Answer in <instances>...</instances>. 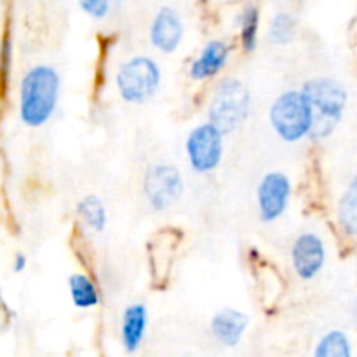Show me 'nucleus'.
<instances>
[{
    "label": "nucleus",
    "mask_w": 357,
    "mask_h": 357,
    "mask_svg": "<svg viewBox=\"0 0 357 357\" xmlns=\"http://www.w3.org/2000/svg\"><path fill=\"white\" fill-rule=\"evenodd\" d=\"M300 91L312 108L314 126L310 139L326 142L345 117L349 107L347 87L331 77H314L307 80Z\"/></svg>",
    "instance_id": "nucleus-2"
},
{
    "label": "nucleus",
    "mask_w": 357,
    "mask_h": 357,
    "mask_svg": "<svg viewBox=\"0 0 357 357\" xmlns=\"http://www.w3.org/2000/svg\"><path fill=\"white\" fill-rule=\"evenodd\" d=\"M142 192L153 213H166L185 194V178L180 167L169 162L152 164L143 174Z\"/></svg>",
    "instance_id": "nucleus-7"
},
{
    "label": "nucleus",
    "mask_w": 357,
    "mask_h": 357,
    "mask_svg": "<svg viewBox=\"0 0 357 357\" xmlns=\"http://www.w3.org/2000/svg\"><path fill=\"white\" fill-rule=\"evenodd\" d=\"M250 328V316L234 307H223L211 316L209 331L218 345L225 349L239 347Z\"/></svg>",
    "instance_id": "nucleus-12"
},
{
    "label": "nucleus",
    "mask_w": 357,
    "mask_h": 357,
    "mask_svg": "<svg viewBox=\"0 0 357 357\" xmlns=\"http://www.w3.org/2000/svg\"><path fill=\"white\" fill-rule=\"evenodd\" d=\"M61 73L49 63L30 66L17 86V119L28 129H40L54 119L61 98Z\"/></svg>",
    "instance_id": "nucleus-1"
},
{
    "label": "nucleus",
    "mask_w": 357,
    "mask_h": 357,
    "mask_svg": "<svg viewBox=\"0 0 357 357\" xmlns=\"http://www.w3.org/2000/svg\"><path fill=\"white\" fill-rule=\"evenodd\" d=\"M114 86L121 101L128 105H146L162 86L159 61L149 54H135L124 59L115 70Z\"/></svg>",
    "instance_id": "nucleus-4"
},
{
    "label": "nucleus",
    "mask_w": 357,
    "mask_h": 357,
    "mask_svg": "<svg viewBox=\"0 0 357 357\" xmlns=\"http://www.w3.org/2000/svg\"><path fill=\"white\" fill-rule=\"evenodd\" d=\"M150 314L149 307L143 302L129 303L121 316V326H119V338L121 345L128 354H136L143 347L149 331Z\"/></svg>",
    "instance_id": "nucleus-13"
},
{
    "label": "nucleus",
    "mask_w": 357,
    "mask_h": 357,
    "mask_svg": "<svg viewBox=\"0 0 357 357\" xmlns=\"http://www.w3.org/2000/svg\"><path fill=\"white\" fill-rule=\"evenodd\" d=\"M274 135L288 145H296L310 138L314 126L312 108L300 89L282 91L274 98L267 112Z\"/></svg>",
    "instance_id": "nucleus-5"
},
{
    "label": "nucleus",
    "mask_w": 357,
    "mask_h": 357,
    "mask_svg": "<svg viewBox=\"0 0 357 357\" xmlns=\"http://www.w3.org/2000/svg\"><path fill=\"white\" fill-rule=\"evenodd\" d=\"M185 38V23L174 7L162 6L153 14L149 26V40L160 54H174Z\"/></svg>",
    "instance_id": "nucleus-10"
},
{
    "label": "nucleus",
    "mask_w": 357,
    "mask_h": 357,
    "mask_svg": "<svg viewBox=\"0 0 357 357\" xmlns=\"http://www.w3.org/2000/svg\"><path fill=\"white\" fill-rule=\"evenodd\" d=\"M28 267V258L24 253H16L13 260V271L14 274H23Z\"/></svg>",
    "instance_id": "nucleus-21"
},
{
    "label": "nucleus",
    "mask_w": 357,
    "mask_h": 357,
    "mask_svg": "<svg viewBox=\"0 0 357 357\" xmlns=\"http://www.w3.org/2000/svg\"><path fill=\"white\" fill-rule=\"evenodd\" d=\"M77 3L86 16L94 21H101L110 14L114 0H77Z\"/></svg>",
    "instance_id": "nucleus-20"
},
{
    "label": "nucleus",
    "mask_w": 357,
    "mask_h": 357,
    "mask_svg": "<svg viewBox=\"0 0 357 357\" xmlns=\"http://www.w3.org/2000/svg\"><path fill=\"white\" fill-rule=\"evenodd\" d=\"M293 199V181L284 171H267L255 190L257 215L264 225L279 222L288 213Z\"/></svg>",
    "instance_id": "nucleus-8"
},
{
    "label": "nucleus",
    "mask_w": 357,
    "mask_h": 357,
    "mask_svg": "<svg viewBox=\"0 0 357 357\" xmlns=\"http://www.w3.org/2000/svg\"><path fill=\"white\" fill-rule=\"evenodd\" d=\"M289 261L300 281L312 282L326 267V241L316 230H303L289 246Z\"/></svg>",
    "instance_id": "nucleus-9"
},
{
    "label": "nucleus",
    "mask_w": 357,
    "mask_h": 357,
    "mask_svg": "<svg viewBox=\"0 0 357 357\" xmlns=\"http://www.w3.org/2000/svg\"><path fill=\"white\" fill-rule=\"evenodd\" d=\"M253 112V94L237 77H225L213 89L208 103V122L223 135L243 128Z\"/></svg>",
    "instance_id": "nucleus-3"
},
{
    "label": "nucleus",
    "mask_w": 357,
    "mask_h": 357,
    "mask_svg": "<svg viewBox=\"0 0 357 357\" xmlns=\"http://www.w3.org/2000/svg\"><path fill=\"white\" fill-rule=\"evenodd\" d=\"M260 9L255 3H246L237 17L239 42L246 54H253L260 42Z\"/></svg>",
    "instance_id": "nucleus-18"
},
{
    "label": "nucleus",
    "mask_w": 357,
    "mask_h": 357,
    "mask_svg": "<svg viewBox=\"0 0 357 357\" xmlns=\"http://www.w3.org/2000/svg\"><path fill=\"white\" fill-rule=\"evenodd\" d=\"M183 150L188 167L195 174H211L225 157V135L209 122H201L188 131Z\"/></svg>",
    "instance_id": "nucleus-6"
},
{
    "label": "nucleus",
    "mask_w": 357,
    "mask_h": 357,
    "mask_svg": "<svg viewBox=\"0 0 357 357\" xmlns=\"http://www.w3.org/2000/svg\"><path fill=\"white\" fill-rule=\"evenodd\" d=\"M337 223L340 232L349 239L357 236V180L351 178L347 188L337 202Z\"/></svg>",
    "instance_id": "nucleus-16"
},
{
    "label": "nucleus",
    "mask_w": 357,
    "mask_h": 357,
    "mask_svg": "<svg viewBox=\"0 0 357 357\" xmlns=\"http://www.w3.org/2000/svg\"><path fill=\"white\" fill-rule=\"evenodd\" d=\"M187 357H188V356H187Z\"/></svg>",
    "instance_id": "nucleus-22"
},
{
    "label": "nucleus",
    "mask_w": 357,
    "mask_h": 357,
    "mask_svg": "<svg viewBox=\"0 0 357 357\" xmlns=\"http://www.w3.org/2000/svg\"><path fill=\"white\" fill-rule=\"evenodd\" d=\"M230 56H232V47L229 42L222 38L208 40L188 65V77L194 82H208L227 68Z\"/></svg>",
    "instance_id": "nucleus-11"
},
{
    "label": "nucleus",
    "mask_w": 357,
    "mask_h": 357,
    "mask_svg": "<svg viewBox=\"0 0 357 357\" xmlns=\"http://www.w3.org/2000/svg\"><path fill=\"white\" fill-rule=\"evenodd\" d=\"M68 293L72 305L79 310H93L101 303V291L89 274L75 272L68 278Z\"/></svg>",
    "instance_id": "nucleus-14"
},
{
    "label": "nucleus",
    "mask_w": 357,
    "mask_h": 357,
    "mask_svg": "<svg viewBox=\"0 0 357 357\" xmlns=\"http://www.w3.org/2000/svg\"><path fill=\"white\" fill-rule=\"evenodd\" d=\"M77 218L91 234H103L108 225V211L103 199L96 194H87L77 202Z\"/></svg>",
    "instance_id": "nucleus-15"
},
{
    "label": "nucleus",
    "mask_w": 357,
    "mask_h": 357,
    "mask_svg": "<svg viewBox=\"0 0 357 357\" xmlns=\"http://www.w3.org/2000/svg\"><path fill=\"white\" fill-rule=\"evenodd\" d=\"M312 357H354V347L347 331L328 330L316 342Z\"/></svg>",
    "instance_id": "nucleus-17"
},
{
    "label": "nucleus",
    "mask_w": 357,
    "mask_h": 357,
    "mask_svg": "<svg viewBox=\"0 0 357 357\" xmlns=\"http://www.w3.org/2000/svg\"><path fill=\"white\" fill-rule=\"evenodd\" d=\"M296 17L291 13H286V10H279L272 16L271 23H268L267 30V38L272 45L275 47H286V45L291 44L296 37Z\"/></svg>",
    "instance_id": "nucleus-19"
}]
</instances>
